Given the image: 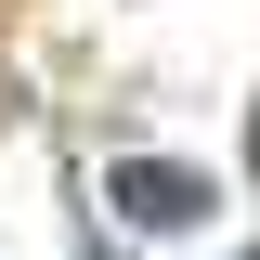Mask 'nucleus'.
<instances>
[{
	"mask_svg": "<svg viewBox=\"0 0 260 260\" xmlns=\"http://www.w3.org/2000/svg\"><path fill=\"white\" fill-rule=\"evenodd\" d=\"M247 260H260V247H247Z\"/></svg>",
	"mask_w": 260,
	"mask_h": 260,
	"instance_id": "3",
	"label": "nucleus"
},
{
	"mask_svg": "<svg viewBox=\"0 0 260 260\" xmlns=\"http://www.w3.org/2000/svg\"><path fill=\"white\" fill-rule=\"evenodd\" d=\"M104 195H117L130 234H195L221 182H208V169H182V156H117V169H104Z\"/></svg>",
	"mask_w": 260,
	"mask_h": 260,
	"instance_id": "1",
	"label": "nucleus"
},
{
	"mask_svg": "<svg viewBox=\"0 0 260 260\" xmlns=\"http://www.w3.org/2000/svg\"><path fill=\"white\" fill-rule=\"evenodd\" d=\"M247 169H260V104H247Z\"/></svg>",
	"mask_w": 260,
	"mask_h": 260,
	"instance_id": "2",
	"label": "nucleus"
}]
</instances>
